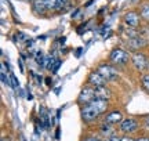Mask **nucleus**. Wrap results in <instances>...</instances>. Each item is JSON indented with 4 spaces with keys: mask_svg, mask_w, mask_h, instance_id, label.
Segmentation results:
<instances>
[{
    "mask_svg": "<svg viewBox=\"0 0 149 141\" xmlns=\"http://www.w3.org/2000/svg\"><path fill=\"white\" fill-rule=\"evenodd\" d=\"M109 103L108 100H93L91 103L86 104L81 107V118L84 122H93L97 118H100L104 112H107Z\"/></svg>",
    "mask_w": 149,
    "mask_h": 141,
    "instance_id": "obj_1",
    "label": "nucleus"
},
{
    "mask_svg": "<svg viewBox=\"0 0 149 141\" xmlns=\"http://www.w3.org/2000/svg\"><path fill=\"white\" fill-rule=\"evenodd\" d=\"M109 61L113 65H124V64H127L128 61H131V57L128 54V51L116 47V49H113L109 53Z\"/></svg>",
    "mask_w": 149,
    "mask_h": 141,
    "instance_id": "obj_2",
    "label": "nucleus"
},
{
    "mask_svg": "<svg viewBox=\"0 0 149 141\" xmlns=\"http://www.w3.org/2000/svg\"><path fill=\"white\" fill-rule=\"evenodd\" d=\"M139 127V122L135 118H124L119 123V130L124 134H131L134 131H137Z\"/></svg>",
    "mask_w": 149,
    "mask_h": 141,
    "instance_id": "obj_3",
    "label": "nucleus"
},
{
    "mask_svg": "<svg viewBox=\"0 0 149 141\" xmlns=\"http://www.w3.org/2000/svg\"><path fill=\"white\" fill-rule=\"evenodd\" d=\"M97 70H98L108 82L116 80L117 77H119V72H117V69L113 66V64H101V65L97 68Z\"/></svg>",
    "mask_w": 149,
    "mask_h": 141,
    "instance_id": "obj_4",
    "label": "nucleus"
},
{
    "mask_svg": "<svg viewBox=\"0 0 149 141\" xmlns=\"http://www.w3.org/2000/svg\"><path fill=\"white\" fill-rule=\"evenodd\" d=\"M93 100H95V90L93 86H86L81 89V91L79 93V97H77V103L81 105L91 103Z\"/></svg>",
    "mask_w": 149,
    "mask_h": 141,
    "instance_id": "obj_5",
    "label": "nucleus"
},
{
    "mask_svg": "<svg viewBox=\"0 0 149 141\" xmlns=\"http://www.w3.org/2000/svg\"><path fill=\"white\" fill-rule=\"evenodd\" d=\"M131 62H133L134 68L137 70H145L149 65V61L146 58V55L139 53V51H137V53H134L131 55Z\"/></svg>",
    "mask_w": 149,
    "mask_h": 141,
    "instance_id": "obj_6",
    "label": "nucleus"
},
{
    "mask_svg": "<svg viewBox=\"0 0 149 141\" xmlns=\"http://www.w3.org/2000/svg\"><path fill=\"white\" fill-rule=\"evenodd\" d=\"M107 83H108V80L97 69L93 70V72H90V75H88V77H87V84H88V86H93V87L105 86Z\"/></svg>",
    "mask_w": 149,
    "mask_h": 141,
    "instance_id": "obj_7",
    "label": "nucleus"
},
{
    "mask_svg": "<svg viewBox=\"0 0 149 141\" xmlns=\"http://www.w3.org/2000/svg\"><path fill=\"white\" fill-rule=\"evenodd\" d=\"M124 24L127 25L128 28H134V29H137L139 27V21H141V15H139L138 13H135V11H128L124 14Z\"/></svg>",
    "mask_w": 149,
    "mask_h": 141,
    "instance_id": "obj_8",
    "label": "nucleus"
},
{
    "mask_svg": "<svg viewBox=\"0 0 149 141\" xmlns=\"http://www.w3.org/2000/svg\"><path fill=\"white\" fill-rule=\"evenodd\" d=\"M148 44V40L142 36H137V38H133L127 40V49L131 50V51H138L139 49H144L145 46Z\"/></svg>",
    "mask_w": 149,
    "mask_h": 141,
    "instance_id": "obj_9",
    "label": "nucleus"
},
{
    "mask_svg": "<svg viewBox=\"0 0 149 141\" xmlns=\"http://www.w3.org/2000/svg\"><path fill=\"white\" fill-rule=\"evenodd\" d=\"M123 119H124V118H123L122 111L115 109V111H111V112H108V114L105 115L104 122H105V123H109V125H117V123H120Z\"/></svg>",
    "mask_w": 149,
    "mask_h": 141,
    "instance_id": "obj_10",
    "label": "nucleus"
},
{
    "mask_svg": "<svg viewBox=\"0 0 149 141\" xmlns=\"http://www.w3.org/2000/svg\"><path fill=\"white\" fill-rule=\"evenodd\" d=\"M32 11L36 15H43L46 11H48L44 0H33L32 1Z\"/></svg>",
    "mask_w": 149,
    "mask_h": 141,
    "instance_id": "obj_11",
    "label": "nucleus"
},
{
    "mask_svg": "<svg viewBox=\"0 0 149 141\" xmlns=\"http://www.w3.org/2000/svg\"><path fill=\"white\" fill-rule=\"evenodd\" d=\"M94 90H95V98H98V100H108L111 97V90L107 89L105 86L94 87Z\"/></svg>",
    "mask_w": 149,
    "mask_h": 141,
    "instance_id": "obj_12",
    "label": "nucleus"
},
{
    "mask_svg": "<svg viewBox=\"0 0 149 141\" xmlns=\"http://www.w3.org/2000/svg\"><path fill=\"white\" fill-rule=\"evenodd\" d=\"M122 36L126 40H130V39H133V38H137V36H139L138 32H137V29H134V28H123L122 29Z\"/></svg>",
    "mask_w": 149,
    "mask_h": 141,
    "instance_id": "obj_13",
    "label": "nucleus"
},
{
    "mask_svg": "<svg viewBox=\"0 0 149 141\" xmlns=\"http://www.w3.org/2000/svg\"><path fill=\"white\" fill-rule=\"evenodd\" d=\"M70 6V0H57V6H55V11H65Z\"/></svg>",
    "mask_w": 149,
    "mask_h": 141,
    "instance_id": "obj_14",
    "label": "nucleus"
},
{
    "mask_svg": "<svg viewBox=\"0 0 149 141\" xmlns=\"http://www.w3.org/2000/svg\"><path fill=\"white\" fill-rule=\"evenodd\" d=\"M139 15H141V18H142V20H145V21L149 22V3L142 4L141 10H139Z\"/></svg>",
    "mask_w": 149,
    "mask_h": 141,
    "instance_id": "obj_15",
    "label": "nucleus"
},
{
    "mask_svg": "<svg viewBox=\"0 0 149 141\" xmlns=\"http://www.w3.org/2000/svg\"><path fill=\"white\" fill-rule=\"evenodd\" d=\"M101 131L105 134L107 137L113 136V125H109V123H104L101 126Z\"/></svg>",
    "mask_w": 149,
    "mask_h": 141,
    "instance_id": "obj_16",
    "label": "nucleus"
},
{
    "mask_svg": "<svg viewBox=\"0 0 149 141\" xmlns=\"http://www.w3.org/2000/svg\"><path fill=\"white\" fill-rule=\"evenodd\" d=\"M141 86L149 94V73H145L141 76Z\"/></svg>",
    "mask_w": 149,
    "mask_h": 141,
    "instance_id": "obj_17",
    "label": "nucleus"
},
{
    "mask_svg": "<svg viewBox=\"0 0 149 141\" xmlns=\"http://www.w3.org/2000/svg\"><path fill=\"white\" fill-rule=\"evenodd\" d=\"M44 3L47 6L48 10H55V6H57V0H44Z\"/></svg>",
    "mask_w": 149,
    "mask_h": 141,
    "instance_id": "obj_18",
    "label": "nucleus"
},
{
    "mask_svg": "<svg viewBox=\"0 0 149 141\" xmlns=\"http://www.w3.org/2000/svg\"><path fill=\"white\" fill-rule=\"evenodd\" d=\"M142 126H144V129L149 130V115H145L142 118Z\"/></svg>",
    "mask_w": 149,
    "mask_h": 141,
    "instance_id": "obj_19",
    "label": "nucleus"
},
{
    "mask_svg": "<svg viewBox=\"0 0 149 141\" xmlns=\"http://www.w3.org/2000/svg\"><path fill=\"white\" fill-rule=\"evenodd\" d=\"M84 141H102V140L97 136H90V137H87V138H84Z\"/></svg>",
    "mask_w": 149,
    "mask_h": 141,
    "instance_id": "obj_20",
    "label": "nucleus"
},
{
    "mask_svg": "<svg viewBox=\"0 0 149 141\" xmlns=\"http://www.w3.org/2000/svg\"><path fill=\"white\" fill-rule=\"evenodd\" d=\"M104 141H120V137H117L116 134H113V136L108 137L107 140H104Z\"/></svg>",
    "mask_w": 149,
    "mask_h": 141,
    "instance_id": "obj_21",
    "label": "nucleus"
},
{
    "mask_svg": "<svg viewBox=\"0 0 149 141\" xmlns=\"http://www.w3.org/2000/svg\"><path fill=\"white\" fill-rule=\"evenodd\" d=\"M120 141H135L134 138H131V137H120Z\"/></svg>",
    "mask_w": 149,
    "mask_h": 141,
    "instance_id": "obj_22",
    "label": "nucleus"
},
{
    "mask_svg": "<svg viewBox=\"0 0 149 141\" xmlns=\"http://www.w3.org/2000/svg\"><path fill=\"white\" fill-rule=\"evenodd\" d=\"M135 141H149V137H139Z\"/></svg>",
    "mask_w": 149,
    "mask_h": 141,
    "instance_id": "obj_23",
    "label": "nucleus"
},
{
    "mask_svg": "<svg viewBox=\"0 0 149 141\" xmlns=\"http://www.w3.org/2000/svg\"><path fill=\"white\" fill-rule=\"evenodd\" d=\"M25 1H31V3H32V1H33V0H25Z\"/></svg>",
    "mask_w": 149,
    "mask_h": 141,
    "instance_id": "obj_24",
    "label": "nucleus"
}]
</instances>
